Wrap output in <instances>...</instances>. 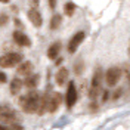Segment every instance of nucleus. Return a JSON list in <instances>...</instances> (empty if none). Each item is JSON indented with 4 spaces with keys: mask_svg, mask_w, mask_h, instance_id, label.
Returning <instances> with one entry per match:
<instances>
[{
    "mask_svg": "<svg viewBox=\"0 0 130 130\" xmlns=\"http://www.w3.org/2000/svg\"><path fill=\"white\" fill-rule=\"evenodd\" d=\"M39 101H40V93L37 90L32 89L27 95H22V96L19 98V106L27 114H37Z\"/></svg>",
    "mask_w": 130,
    "mask_h": 130,
    "instance_id": "nucleus-1",
    "label": "nucleus"
},
{
    "mask_svg": "<svg viewBox=\"0 0 130 130\" xmlns=\"http://www.w3.org/2000/svg\"><path fill=\"white\" fill-rule=\"evenodd\" d=\"M101 83H102V70L96 68L93 77H92V83H90V89H89V98L92 102H96L98 96H99V90H101Z\"/></svg>",
    "mask_w": 130,
    "mask_h": 130,
    "instance_id": "nucleus-2",
    "label": "nucleus"
},
{
    "mask_svg": "<svg viewBox=\"0 0 130 130\" xmlns=\"http://www.w3.org/2000/svg\"><path fill=\"white\" fill-rule=\"evenodd\" d=\"M24 59L22 53L19 52H9L0 56V67L2 68H13Z\"/></svg>",
    "mask_w": 130,
    "mask_h": 130,
    "instance_id": "nucleus-3",
    "label": "nucleus"
},
{
    "mask_svg": "<svg viewBox=\"0 0 130 130\" xmlns=\"http://www.w3.org/2000/svg\"><path fill=\"white\" fill-rule=\"evenodd\" d=\"M121 78V70L118 67H111L108 71L105 73V81L108 87H114L117 86V83Z\"/></svg>",
    "mask_w": 130,
    "mask_h": 130,
    "instance_id": "nucleus-4",
    "label": "nucleus"
},
{
    "mask_svg": "<svg viewBox=\"0 0 130 130\" xmlns=\"http://www.w3.org/2000/svg\"><path fill=\"white\" fill-rule=\"evenodd\" d=\"M77 96H78V93H77V87H75V83H70L68 84V87H67V93H65V104L68 108H73L75 105V102H77Z\"/></svg>",
    "mask_w": 130,
    "mask_h": 130,
    "instance_id": "nucleus-5",
    "label": "nucleus"
},
{
    "mask_svg": "<svg viewBox=\"0 0 130 130\" xmlns=\"http://www.w3.org/2000/svg\"><path fill=\"white\" fill-rule=\"evenodd\" d=\"M0 120L6 124H12V123L18 121V114L10 109L9 106H0Z\"/></svg>",
    "mask_w": 130,
    "mask_h": 130,
    "instance_id": "nucleus-6",
    "label": "nucleus"
},
{
    "mask_svg": "<svg viewBox=\"0 0 130 130\" xmlns=\"http://www.w3.org/2000/svg\"><path fill=\"white\" fill-rule=\"evenodd\" d=\"M64 96L58 92H53L47 96V112H56V109L59 108L61 102H62Z\"/></svg>",
    "mask_w": 130,
    "mask_h": 130,
    "instance_id": "nucleus-7",
    "label": "nucleus"
},
{
    "mask_svg": "<svg viewBox=\"0 0 130 130\" xmlns=\"http://www.w3.org/2000/svg\"><path fill=\"white\" fill-rule=\"evenodd\" d=\"M84 37H86V32L84 31L75 32L73 37L70 39V41H68V52H70V53H74V52L78 49V46L84 41Z\"/></svg>",
    "mask_w": 130,
    "mask_h": 130,
    "instance_id": "nucleus-8",
    "label": "nucleus"
},
{
    "mask_svg": "<svg viewBox=\"0 0 130 130\" xmlns=\"http://www.w3.org/2000/svg\"><path fill=\"white\" fill-rule=\"evenodd\" d=\"M12 37H13V41H15L18 46H22V47H28V46H31V40H30V37L24 34L22 31H19V30H15V31L12 32Z\"/></svg>",
    "mask_w": 130,
    "mask_h": 130,
    "instance_id": "nucleus-9",
    "label": "nucleus"
},
{
    "mask_svg": "<svg viewBox=\"0 0 130 130\" xmlns=\"http://www.w3.org/2000/svg\"><path fill=\"white\" fill-rule=\"evenodd\" d=\"M27 15H28V19L31 21V24L34 25V27H41V24H43V18H41V13L39 9H28V12H27Z\"/></svg>",
    "mask_w": 130,
    "mask_h": 130,
    "instance_id": "nucleus-10",
    "label": "nucleus"
},
{
    "mask_svg": "<svg viewBox=\"0 0 130 130\" xmlns=\"http://www.w3.org/2000/svg\"><path fill=\"white\" fill-rule=\"evenodd\" d=\"M32 70H34V65H32V62H30V61H21L19 64H18V74L19 75H30V74H32Z\"/></svg>",
    "mask_w": 130,
    "mask_h": 130,
    "instance_id": "nucleus-11",
    "label": "nucleus"
},
{
    "mask_svg": "<svg viewBox=\"0 0 130 130\" xmlns=\"http://www.w3.org/2000/svg\"><path fill=\"white\" fill-rule=\"evenodd\" d=\"M68 78H70V71L67 68H59V71L55 75V80H56L58 86H64L65 83L68 81Z\"/></svg>",
    "mask_w": 130,
    "mask_h": 130,
    "instance_id": "nucleus-12",
    "label": "nucleus"
},
{
    "mask_svg": "<svg viewBox=\"0 0 130 130\" xmlns=\"http://www.w3.org/2000/svg\"><path fill=\"white\" fill-rule=\"evenodd\" d=\"M61 47H62V44H61V41H55V43H52L50 46L47 47V58L49 59H56L58 55H59V52H61Z\"/></svg>",
    "mask_w": 130,
    "mask_h": 130,
    "instance_id": "nucleus-13",
    "label": "nucleus"
},
{
    "mask_svg": "<svg viewBox=\"0 0 130 130\" xmlns=\"http://www.w3.org/2000/svg\"><path fill=\"white\" fill-rule=\"evenodd\" d=\"M39 81H40V75L39 74H30V75H27L25 81H22V83H24L25 87H28V89H36Z\"/></svg>",
    "mask_w": 130,
    "mask_h": 130,
    "instance_id": "nucleus-14",
    "label": "nucleus"
},
{
    "mask_svg": "<svg viewBox=\"0 0 130 130\" xmlns=\"http://www.w3.org/2000/svg\"><path fill=\"white\" fill-rule=\"evenodd\" d=\"M22 86H24L22 80H21V78H16V77H15V78H12L10 84H9V90H10V93H12L13 96H16V95L21 92Z\"/></svg>",
    "mask_w": 130,
    "mask_h": 130,
    "instance_id": "nucleus-15",
    "label": "nucleus"
},
{
    "mask_svg": "<svg viewBox=\"0 0 130 130\" xmlns=\"http://www.w3.org/2000/svg\"><path fill=\"white\" fill-rule=\"evenodd\" d=\"M61 22H62V15H59V13H53L52 18H50V22H49L50 30H58L59 25H61Z\"/></svg>",
    "mask_w": 130,
    "mask_h": 130,
    "instance_id": "nucleus-16",
    "label": "nucleus"
},
{
    "mask_svg": "<svg viewBox=\"0 0 130 130\" xmlns=\"http://www.w3.org/2000/svg\"><path fill=\"white\" fill-rule=\"evenodd\" d=\"M64 13L67 16H73L75 13V5H74L73 2H67L64 5Z\"/></svg>",
    "mask_w": 130,
    "mask_h": 130,
    "instance_id": "nucleus-17",
    "label": "nucleus"
},
{
    "mask_svg": "<svg viewBox=\"0 0 130 130\" xmlns=\"http://www.w3.org/2000/svg\"><path fill=\"white\" fill-rule=\"evenodd\" d=\"M8 22H9V15L5 13V12H0V27L6 25Z\"/></svg>",
    "mask_w": 130,
    "mask_h": 130,
    "instance_id": "nucleus-18",
    "label": "nucleus"
},
{
    "mask_svg": "<svg viewBox=\"0 0 130 130\" xmlns=\"http://www.w3.org/2000/svg\"><path fill=\"white\" fill-rule=\"evenodd\" d=\"M74 71H75V74H78V75L83 73V62L81 61H78L77 64L74 65Z\"/></svg>",
    "mask_w": 130,
    "mask_h": 130,
    "instance_id": "nucleus-19",
    "label": "nucleus"
},
{
    "mask_svg": "<svg viewBox=\"0 0 130 130\" xmlns=\"http://www.w3.org/2000/svg\"><path fill=\"white\" fill-rule=\"evenodd\" d=\"M9 127H10V130H24V127L21 126V124H18V123H12V124H9Z\"/></svg>",
    "mask_w": 130,
    "mask_h": 130,
    "instance_id": "nucleus-20",
    "label": "nucleus"
},
{
    "mask_svg": "<svg viewBox=\"0 0 130 130\" xmlns=\"http://www.w3.org/2000/svg\"><path fill=\"white\" fill-rule=\"evenodd\" d=\"M121 95H123V89H117V90L112 93V99H114V101H117V99L121 96Z\"/></svg>",
    "mask_w": 130,
    "mask_h": 130,
    "instance_id": "nucleus-21",
    "label": "nucleus"
},
{
    "mask_svg": "<svg viewBox=\"0 0 130 130\" xmlns=\"http://www.w3.org/2000/svg\"><path fill=\"white\" fill-rule=\"evenodd\" d=\"M47 2H49V8L52 10H55L56 9V0H47Z\"/></svg>",
    "mask_w": 130,
    "mask_h": 130,
    "instance_id": "nucleus-22",
    "label": "nucleus"
},
{
    "mask_svg": "<svg viewBox=\"0 0 130 130\" xmlns=\"http://www.w3.org/2000/svg\"><path fill=\"white\" fill-rule=\"evenodd\" d=\"M6 80H8V77H6V74L2 73L0 71V83H6Z\"/></svg>",
    "mask_w": 130,
    "mask_h": 130,
    "instance_id": "nucleus-23",
    "label": "nucleus"
},
{
    "mask_svg": "<svg viewBox=\"0 0 130 130\" xmlns=\"http://www.w3.org/2000/svg\"><path fill=\"white\" fill-rule=\"evenodd\" d=\"M13 22H15V25L18 27V28H22V27H24V25H22V22H21L19 19H16V18H15V21H13Z\"/></svg>",
    "mask_w": 130,
    "mask_h": 130,
    "instance_id": "nucleus-24",
    "label": "nucleus"
},
{
    "mask_svg": "<svg viewBox=\"0 0 130 130\" xmlns=\"http://www.w3.org/2000/svg\"><path fill=\"white\" fill-rule=\"evenodd\" d=\"M108 96H109V93H108V90H105V92H104V95H102V101H104V102L108 101Z\"/></svg>",
    "mask_w": 130,
    "mask_h": 130,
    "instance_id": "nucleus-25",
    "label": "nucleus"
},
{
    "mask_svg": "<svg viewBox=\"0 0 130 130\" xmlns=\"http://www.w3.org/2000/svg\"><path fill=\"white\" fill-rule=\"evenodd\" d=\"M31 6L34 9H37V6H39V0H31Z\"/></svg>",
    "mask_w": 130,
    "mask_h": 130,
    "instance_id": "nucleus-26",
    "label": "nucleus"
},
{
    "mask_svg": "<svg viewBox=\"0 0 130 130\" xmlns=\"http://www.w3.org/2000/svg\"><path fill=\"white\" fill-rule=\"evenodd\" d=\"M0 130H10L9 126H3V124H0Z\"/></svg>",
    "mask_w": 130,
    "mask_h": 130,
    "instance_id": "nucleus-27",
    "label": "nucleus"
},
{
    "mask_svg": "<svg viewBox=\"0 0 130 130\" xmlns=\"http://www.w3.org/2000/svg\"><path fill=\"white\" fill-rule=\"evenodd\" d=\"M62 61H64L62 58H56V62H55V64H56V65H61V64H62Z\"/></svg>",
    "mask_w": 130,
    "mask_h": 130,
    "instance_id": "nucleus-28",
    "label": "nucleus"
},
{
    "mask_svg": "<svg viewBox=\"0 0 130 130\" xmlns=\"http://www.w3.org/2000/svg\"><path fill=\"white\" fill-rule=\"evenodd\" d=\"M9 0H0V3H8Z\"/></svg>",
    "mask_w": 130,
    "mask_h": 130,
    "instance_id": "nucleus-29",
    "label": "nucleus"
},
{
    "mask_svg": "<svg viewBox=\"0 0 130 130\" xmlns=\"http://www.w3.org/2000/svg\"><path fill=\"white\" fill-rule=\"evenodd\" d=\"M129 80H130V75H129Z\"/></svg>",
    "mask_w": 130,
    "mask_h": 130,
    "instance_id": "nucleus-30",
    "label": "nucleus"
}]
</instances>
